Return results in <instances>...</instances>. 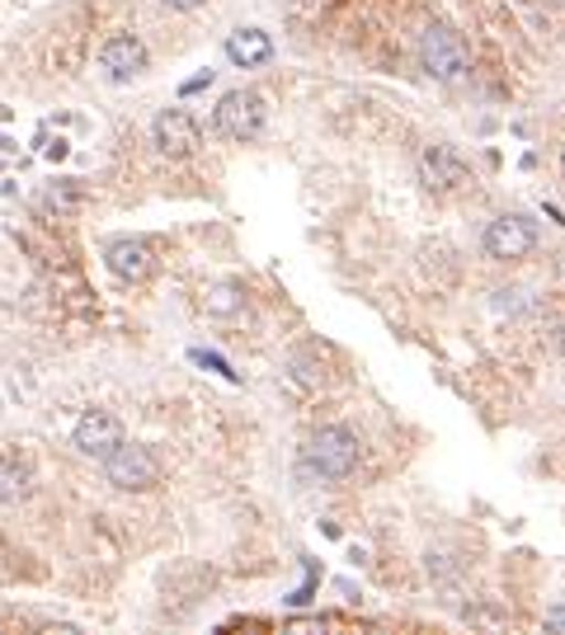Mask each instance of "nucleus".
<instances>
[{"label":"nucleus","instance_id":"20","mask_svg":"<svg viewBox=\"0 0 565 635\" xmlns=\"http://www.w3.org/2000/svg\"><path fill=\"white\" fill-rule=\"evenodd\" d=\"M561 174H565V147H561Z\"/></svg>","mask_w":565,"mask_h":635},{"label":"nucleus","instance_id":"9","mask_svg":"<svg viewBox=\"0 0 565 635\" xmlns=\"http://www.w3.org/2000/svg\"><path fill=\"white\" fill-rule=\"evenodd\" d=\"M71 443H76V452L95 456V462H104L118 443H122V423L109 415V410H85L76 433H71Z\"/></svg>","mask_w":565,"mask_h":635},{"label":"nucleus","instance_id":"14","mask_svg":"<svg viewBox=\"0 0 565 635\" xmlns=\"http://www.w3.org/2000/svg\"><path fill=\"white\" fill-rule=\"evenodd\" d=\"M29 466L20 462V456H6L0 452V504H20L29 499Z\"/></svg>","mask_w":565,"mask_h":635},{"label":"nucleus","instance_id":"2","mask_svg":"<svg viewBox=\"0 0 565 635\" xmlns=\"http://www.w3.org/2000/svg\"><path fill=\"white\" fill-rule=\"evenodd\" d=\"M419 66H424V76L457 85L471 71V47H467V39L452 24L434 20V24H424V33H419Z\"/></svg>","mask_w":565,"mask_h":635},{"label":"nucleus","instance_id":"18","mask_svg":"<svg viewBox=\"0 0 565 635\" xmlns=\"http://www.w3.org/2000/svg\"><path fill=\"white\" fill-rule=\"evenodd\" d=\"M161 6H170V10H199V6H207V0H161Z\"/></svg>","mask_w":565,"mask_h":635},{"label":"nucleus","instance_id":"21","mask_svg":"<svg viewBox=\"0 0 565 635\" xmlns=\"http://www.w3.org/2000/svg\"><path fill=\"white\" fill-rule=\"evenodd\" d=\"M561 353H565V330H561Z\"/></svg>","mask_w":565,"mask_h":635},{"label":"nucleus","instance_id":"4","mask_svg":"<svg viewBox=\"0 0 565 635\" xmlns=\"http://www.w3.org/2000/svg\"><path fill=\"white\" fill-rule=\"evenodd\" d=\"M104 481L114 489H128V494L156 489L161 485V462H156V452L141 448V443H118L109 456H104Z\"/></svg>","mask_w":565,"mask_h":635},{"label":"nucleus","instance_id":"3","mask_svg":"<svg viewBox=\"0 0 565 635\" xmlns=\"http://www.w3.org/2000/svg\"><path fill=\"white\" fill-rule=\"evenodd\" d=\"M264 122H269V104H264L259 90H232L212 109V132L226 141H255L264 132Z\"/></svg>","mask_w":565,"mask_h":635},{"label":"nucleus","instance_id":"7","mask_svg":"<svg viewBox=\"0 0 565 635\" xmlns=\"http://www.w3.org/2000/svg\"><path fill=\"white\" fill-rule=\"evenodd\" d=\"M151 141L161 155H170V161H184V155H193L203 147V128L184 109H161L151 122Z\"/></svg>","mask_w":565,"mask_h":635},{"label":"nucleus","instance_id":"17","mask_svg":"<svg viewBox=\"0 0 565 635\" xmlns=\"http://www.w3.org/2000/svg\"><path fill=\"white\" fill-rule=\"evenodd\" d=\"M203 85H212V71H199V76H193V80L184 85V95H199V90H203Z\"/></svg>","mask_w":565,"mask_h":635},{"label":"nucleus","instance_id":"5","mask_svg":"<svg viewBox=\"0 0 565 635\" xmlns=\"http://www.w3.org/2000/svg\"><path fill=\"white\" fill-rule=\"evenodd\" d=\"M486 255L500 259V263H519L537 250V226L523 217V212H504V217H494L486 226Z\"/></svg>","mask_w":565,"mask_h":635},{"label":"nucleus","instance_id":"1","mask_svg":"<svg viewBox=\"0 0 565 635\" xmlns=\"http://www.w3.org/2000/svg\"><path fill=\"white\" fill-rule=\"evenodd\" d=\"M363 462V443L359 433L344 429V423H326V429L311 433V443L302 448V466L321 481H349Z\"/></svg>","mask_w":565,"mask_h":635},{"label":"nucleus","instance_id":"6","mask_svg":"<svg viewBox=\"0 0 565 635\" xmlns=\"http://www.w3.org/2000/svg\"><path fill=\"white\" fill-rule=\"evenodd\" d=\"M415 170H419V184L429 193H457L467 184V174H471L467 161H462V151L448 147V141H429V147L419 151Z\"/></svg>","mask_w":565,"mask_h":635},{"label":"nucleus","instance_id":"11","mask_svg":"<svg viewBox=\"0 0 565 635\" xmlns=\"http://www.w3.org/2000/svg\"><path fill=\"white\" fill-rule=\"evenodd\" d=\"M226 62L241 66V71L274 62V39H269L264 29H236V33H226Z\"/></svg>","mask_w":565,"mask_h":635},{"label":"nucleus","instance_id":"15","mask_svg":"<svg viewBox=\"0 0 565 635\" xmlns=\"http://www.w3.org/2000/svg\"><path fill=\"white\" fill-rule=\"evenodd\" d=\"M193 363H203V367H212V373H222V377H236V373H232V363H222L217 353H203V348H193Z\"/></svg>","mask_w":565,"mask_h":635},{"label":"nucleus","instance_id":"12","mask_svg":"<svg viewBox=\"0 0 565 635\" xmlns=\"http://www.w3.org/2000/svg\"><path fill=\"white\" fill-rule=\"evenodd\" d=\"M81 203H85V184L81 180H52L43 189V198H39V207L47 212V217H71Z\"/></svg>","mask_w":565,"mask_h":635},{"label":"nucleus","instance_id":"19","mask_svg":"<svg viewBox=\"0 0 565 635\" xmlns=\"http://www.w3.org/2000/svg\"><path fill=\"white\" fill-rule=\"evenodd\" d=\"M62 155H66V141H62V137L47 141V161H62Z\"/></svg>","mask_w":565,"mask_h":635},{"label":"nucleus","instance_id":"16","mask_svg":"<svg viewBox=\"0 0 565 635\" xmlns=\"http://www.w3.org/2000/svg\"><path fill=\"white\" fill-rule=\"evenodd\" d=\"M546 631H565V603L546 612Z\"/></svg>","mask_w":565,"mask_h":635},{"label":"nucleus","instance_id":"8","mask_svg":"<svg viewBox=\"0 0 565 635\" xmlns=\"http://www.w3.org/2000/svg\"><path fill=\"white\" fill-rule=\"evenodd\" d=\"M147 62H151V52L137 33H109L104 47H99V66H104L109 80H132V76L147 71Z\"/></svg>","mask_w":565,"mask_h":635},{"label":"nucleus","instance_id":"10","mask_svg":"<svg viewBox=\"0 0 565 635\" xmlns=\"http://www.w3.org/2000/svg\"><path fill=\"white\" fill-rule=\"evenodd\" d=\"M104 263H109V273L122 278V282H147L156 273V250L147 240L122 236V240H114L109 250H104Z\"/></svg>","mask_w":565,"mask_h":635},{"label":"nucleus","instance_id":"13","mask_svg":"<svg viewBox=\"0 0 565 635\" xmlns=\"http://www.w3.org/2000/svg\"><path fill=\"white\" fill-rule=\"evenodd\" d=\"M203 311L217 315V321H232V315L245 311V288L241 282H217V288L203 292Z\"/></svg>","mask_w":565,"mask_h":635}]
</instances>
